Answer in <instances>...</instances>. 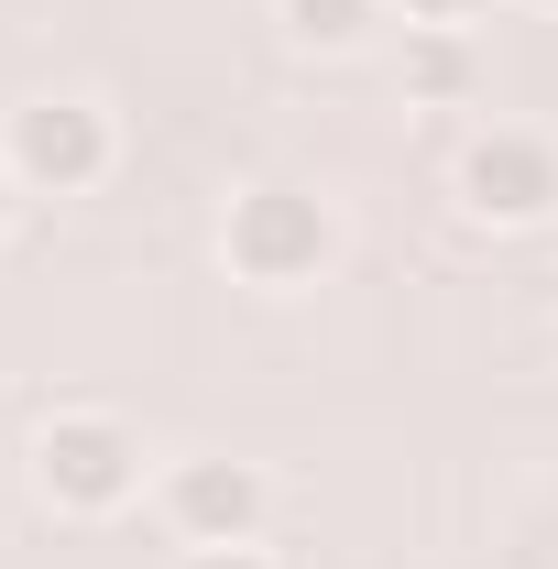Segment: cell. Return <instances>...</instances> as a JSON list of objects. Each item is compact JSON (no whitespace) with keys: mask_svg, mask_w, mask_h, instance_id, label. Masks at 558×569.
<instances>
[{"mask_svg":"<svg viewBox=\"0 0 558 569\" xmlns=\"http://www.w3.org/2000/svg\"><path fill=\"white\" fill-rule=\"evenodd\" d=\"M329 209L307 198V187H241L230 198V274L241 284H307L329 263Z\"/></svg>","mask_w":558,"mask_h":569,"instance_id":"cell-1","label":"cell"},{"mask_svg":"<svg viewBox=\"0 0 558 569\" xmlns=\"http://www.w3.org/2000/svg\"><path fill=\"white\" fill-rule=\"evenodd\" d=\"M33 471H44V493L67 515H110V503L142 493V438L121 417H56L33 438Z\"/></svg>","mask_w":558,"mask_h":569,"instance_id":"cell-2","label":"cell"},{"mask_svg":"<svg viewBox=\"0 0 558 569\" xmlns=\"http://www.w3.org/2000/svg\"><path fill=\"white\" fill-rule=\"evenodd\" d=\"M0 164H11V187H33V198H77V187L110 176V121H99L88 99H33V110H11Z\"/></svg>","mask_w":558,"mask_h":569,"instance_id":"cell-3","label":"cell"},{"mask_svg":"<svg viewBox=\"0 0 558 569\" xmlns=\"http://www.w3.org/2000/svg\"><path fill=\"white\" fill-rule=\"evenodd\" d=\"M460 198H471V219H504V230L548 219L558 209V142H537V132H482L471 153H460Z\"/></svg>","mask_w":558,"mask_h":569,"instance_id":"cell-4","label":"cell"},{"mask_svg":"<svg viewBox=\"0 0 558 569\" xmlns=\"http://www.w3.org/2000/svg\"><path fill=\"white\" fill-rule=\"evenodd\" d=\"M165 515H176L187 548H241V537L263 526V471H252V460H187V471L165 482Z\"/></svg>","mask_w":558,"mask_h":569,"instance_id":"cell-5","label":"cell"},{"mask_svg":"<svg viewBox=\"0 0 558 569\" xmlns=\"http://www.w3.org/2000/svg\"><path fill=\"white\" fill-rule=\"evenodd\" d=\"M406 88H417V99H460V88H471V44H460L449 22H427L417 44H406Z\"/></svg>","mask_w":558,"mask_h":569,"instance_id":"cell-6","label":"cell"},{"mask_svg":"<svg viewBox=\"0 0 558 569\" xmlns=\"http://www.w3.org/2000/svg\"><path fill=\"white\" fill-rule=\"evenodd\" d=\"M372 11H383V0H285V33L340 56V44H361V33H372Z\"/></svg>","mask_w":558,"mask_h":569,"instance_id":"cell-7","label":"cell"},{"mask_svg":"<svg viewBox=\"0 0 558 569\" xmlns=\"http://www.w3.org/2000/svg\"><path fill=\"white\" fill-rule=\"evenodd\" d=\"M187 569H275V559H263V548L241 537V548H187Z\"/></svg>","mask_w":558,"mask_h":569,"instance_id":"cell-8","label":"cell"},{"mask_svg":"<svg viewBox=\"0 0 558 569\" xmlns=\"http://www.w3.org/2000/svg\"><path fill=\"white\" fill-rule=\"evenodd\" d=\"M482 0H406V22H471Z\"/></svg>","mask_w":558,"mask_h":569,"instance_id":"cell-9","label":"cell"},{"mask_svg":"<svg viewBox=\"0 0 558 569\" xmlns=\"http://www.w3.org/2000/svg\"><path fill=\"white\" fill-rule=\"evenodd\" d=\"M0 209H11V164H0Z\"/></svg>","mask_w":558,"mask_h":569,"instance_id":"cell-10","label":"cell"}]
</instances>
